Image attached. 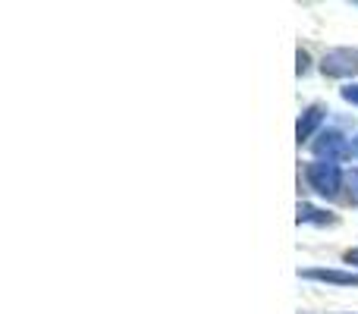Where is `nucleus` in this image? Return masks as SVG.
<instances>
[{"instance_id": "nucleus-1", "label": "nucleus", "mask_w": 358, "mask_h": 314, "mask_svg": "<svg viewBox=\"0 0 358 314\" xmlns=\"http://www.w3.org/2000/svg\"><path fill=\"white\" fill-rule=\"evenodd\" d=\"M305 176H308L311 189L321 192V195H327V198H334L336 192H340V185H343V170H340L336 164H330V160H317V164H308Z\"/></svg>"}, {"instance_id": "nucleus-2", "label": "nucleus", "mask_w": 358, "mask_h": 314, "mask_svg": "<svg viewBox=\"0 0 358 314\" xmlns=\"http://www.w3.org/2000/svg\"><path fill=\"white\" fill-rule=\"evenodd\" d=\"M321 69H324V76H334V79L358 76V50H349V48L327 50L321 60Z\"/></svg>"}, {"instance_id": "nucleus-3", "label": "nucleus", "mask_w": 358, "mask_h": 314, "mask_svg": "<svg viewBox=\"0 0 358 314\" xmlns=\"http://www.w3.org/2000/svg\"><path fill=\"white\" fill-rule=\"evenodd\" d=\"M349 145H346V138L340 136V132H327V136H321L315 142V155H321V157H327L330 164H334L336 157H346L349 155Z\"/></svg>"}, {"instance_id": "nucleus-4", "label": "nucleus", "mask_w": 358, "mask_h": 314, "mask_svg": "<svg viewBox=\"0 0 358 314\" xmlns=\"http://www.w3.org/2000/svg\"><path fill=\"white\" fill-rule=\"evenodd\" d=\"M324 107L321 104H315V107H308V110H305V117L299 120V126H296V138H299V145L302 142H308L311 138V132L317 129V126H321V120H324Z\"/></svg>"}, {"instance_id": "nucleus-5", "label": "nucleus", "mask_w": 358, "mask_h": 314, "mask_svg": "<svg viewBox=\"0 0 358 314\" xmlns=\"http://www.w3.org/2000/svg\"><path fill=\"white\" fill-rule=\"evenodd\" d=\"M305 280H324V283H336V286H358V273H343V271H302Z\"/></svg>"}, {"instance_id": "nucleus-6", "label": "nucleus", "mask_w": 358, "mask_h": 314, "mask_svg": "<svg viewBox=\"0 0 358 314\" xmlns=\"http://www.w3.org/2000/svg\"><path fill=\"white\" fill-rule=\"evenodd\" d=\"M299 223H336V217L327 214V210L311 208V204H299Z\"/></svg>"}, {"instance_id": "nucleus-7", "label": "nucleus", "mask_w": 358, "mask_h": 314, "mask_svg": "<svg viewBox=\"0 0 358 314\" xmlns=\"http://www.w3.org/2000/svg\"><path fill=\"white\" fill-rule=\"evenodd\" d=\"M343 98H346L349 104H358V85H346V88H343Z\"/></svg>"}, {"instance_id": "nucleus-8", "label": "nucleus", "mask_w": 358, "mask_h": 314, "mask_svg": "<svg viewBox=\"0 0 358 314\" xmlns=\"http://www.w3.org/2000/svg\"><path fill=\"white\" fill-rule=\"evenodd\" d=\"M349 185H352V201L358 204V170L349 173Z\"/></svg>"}, {"instance_id": "nucleus-9", "label": "nucleus", "mask_w": 358, "mask_h": 314, "mask_svg": "<svg viewBox=\"0 0 358 314\" xmlns=\"http://www.w3.org/2000/svg\"><path fill=\"white\" fill-rule=\"evenodd\" d=\"M302 73H308V54L305 50H299V76Z\"/></svg>"}, {"instance_id": "nucleus-10", "label": "nucleus", "mask_w": 358, "mask_h": 314, "mask_svg": "<svg viewBox=\"0 0 358 314\" xmlns=\"http://www.w3.org/2000/svg\"><path fill=\"white\" fill-rule=\"evenodd\" d=\"M343 258H346V264H355V267H358V248H352V252H346Z\"/></svg>"}, {"instance_id": "nucleus-11", "label": "nucleus", "mask_w": 358, "mask_h": 314, "mask_svg": "<svg viewBox=\"0 0 358 314\" xmlns=\"http://www.w3.org/2000/svg\"><path fill=\"white\" fill-rule=\"evenodd\" d=\"M352 151H355V155H358V138H355V142H352Z\"/></svg>"}]
</instances>
